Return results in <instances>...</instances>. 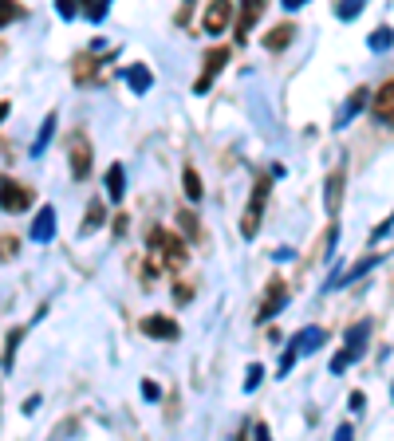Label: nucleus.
Listing matches in <instances>:
<instances>
[{
	"label": "nucleus",
	"instance_id": "17",
	"mask_svg": "<svg viewBox=\"0 0 394 441\" xmlns=\"http://www.w3.org/2000/svg\"><path fill=\"white\" fill-rule=\"evenodd\" d=\"M256 16H260V0H249V4L241 8V20H236V40H245V32L256 24Z\"/></svg>",
	"mask_w": 394,
	"mask_h": 441
},
{
	"label": "nucleus",
	"instance_id": "5",
	"mask_svg": "<svg viewBox=\"0 0 394 441\" xmlns=\"http://www.w3.org/2000/svg\"><path fill=\"white\" fill-rule=\"evenodd\" d=\"M229 63V47H213L209 55H205V67H201V75H197V83H193V91L205 94L209 87H213V79H217V71Z\"/></svg>",
	"mask_w": 394,
	"mask_h": 441
},
{
	"label": "nucleus",
	"instance_id": "16",
	"mask_svg": "<svg viewBox=\"0 0 394 441\" xmlns=\"http://www.w3.org/2000/svg\"><path fill=\"white\" fill-rule=\"evenodd\" d=\"M292 36H296V32H292V24H280V28H272L264 36V47H268V51H280V47L292 44Z\"/></svg>",
	"mask_w": 394,
	"mask_h": 441
},
{
	"label": "nucleus",
	"instance_id": "18",
	"mask_svg": "<svg viewBox=\"0 0 394 441\" xmlns=\"http://www.w3.org/2000/svg\"><path fill=\"white\" fill-rule=\"evenodd\" d=\"M367 103H371V91H367V87H359V91H351V103H347V110L339 114V126H343L347 118H355V114H359V110L367 107Z\"/></svg>",
	"mask_w": 394,
	"mask_h": 441
},
{
	"label": "nucleus",
	"instance_id": "6",
	"mask_svg": "<svg viewBox=\"0 0 394 441\" xmlns=\"http://www.w3.org/2000/svg\"><path fill=\"white\" fill-rule=\"evenodd\" d=\"M233 20V4L229 0H213V4H205L201 12V28L209 32V36H217V32H225V24Z\"/></svg>",
	"mask_w": 394,
	"mask_h": 441
},
{
	"label": "nucleus",
	"instance_id": "21",
	"mask_svg": "<svg viewBox=\"0 0 394 441\" xmlns=\"http://www.w3.org/2000/svg\"><path fill=\"white\" fill-rule=\"evenodd\" d=\"M378 260H382V256H367V260H359V264H355V268H351V272H347V276H343V280H339V288H347V284H351V280H359L362 272H371V268H375Z\"/></svg>",
	"mask_w": 394,
	"mask_h": 441
},
{
	"label": "nucleus",
	"instance_id": "7",
	"mask_svg": "<svg viewBox=\"0 0 394 441\" xmlns=\"http://www.w3.org/2000/svg\"><path fill=\"white\" fill-rule=\"evenodd\" d=\"M142 335H150V339H177L182 327L173 323L170 315H146L142 319Z\"/></svg>",
	"mask_w": 394,
	"mask_h": 441
},
{
	"label": "nucleus",
	"instance_id": "13",
	"mask_svg": "<svg viewBox=\"0 0 394 441\" xmlns=\"http://www.w3.org/2000/svg\"><path fill=\"white\" fill-rule=\"evenodd\" d=\"M339 201H343V170H335L328 177V186H323V205H328V213H339Z\"/></svg>",
	"mask_w": 394,
	"mask_h": 441
},
{
	"label": "nucleus",
	"instance_id": "39",
	"mask_svg": "<svg viewBox=\"0 0 394 441\" xmlns=\"http://www.w3.org/2000/svg\"><path fill=\"white\" fill-rule=\"evenodd\" d=\"M4 118H8V103H0V123H4Z\"/></svg>",
	"mask_w": 394,
	"mask_h": 441
},
{
	"label": "nucleus",
	"instance_id": "37",
	"mask_svg": "<svg viewBox=\"0 0 394 441\" xmlns=\"http://www.w3.org/2000/svg\"><path fill=\"white\" fill-rule=\"evenodd\" d=\"M351 410H367V398H362V394H359V390L351 394Z\"/></svg>",
	"mask_w": 394,
	"mask_h": 441
},
{
	"label": "nucleus",
	"instance_id": "19",
	"mask_svg": "<svg viewBox=\"0 0 394 441\" xmlns=\"http://www.w3.org/2000/svg\"><path fill=\"white\" fill-rule=\"evenodd\" d=\"M182 186H186V197H189V201H201V197H205L201 177H197V170H189V166H186V173H182Z\"/></svg>",
	"mask_w": 394,
	"mask_h": 441
},
{
	"label": "nucleus",
	"instance_id": "36",
	"mask_svg": "<svg viewBox=\"0 0 394 441\" xmlns=\"http://www.w3.org/2000/svg\"><path fill=\"white\" fill-rule=\"evenodd\" d=\"M391 229H394V217H391V220H382V225L375 229V240H382V236H391Z\"/></svg>",
	"mask_w": 394,
	"mask_h": 441
},
{
	"label": "nucleus",
	"instance_id": "34",
	"mask_svg": "<svg viewBox=\"0 0 394 441\" xmlns=\"http://www.w3.org/2000/svg\"><path fill=\"white\" fill-rule=\"evenodd\" d=\"M252 441H272V433H268V425H264V422L252 425Z\"/></svg>",
	"mask_w": 394,
	"mask_h": 441
},
{
	"label": "nucleus",
	"instance_id": "29",
	"mask_svg": "<svg viewBox=\"0 0 394 441\" xmlns=\"http://www.w3.org/2000/svg\"><path fill=\"white\" fill-rule=\"evenodd\" d=\"M351 362H355V355H351V351H339V355L331 359V375H343V370L351 366Z\"/></svg>",
	"mask_w": 394,
	"mask_h": 441
},
{
	"label": "nucleus",
	"instance_id": "28",
	"mask_svg": "<svg viewBox=\"0 0 394 441\" xmlns=\"http://www.w3.org/2000/svg\"><path fill=\"white\" fill-rule=\"evenodd\" d=\"M16 252H20V240L16 236H0V260H12Z\"/></svg>",
	"mask_w": 394,
	"mask_h": 441
},
{
	"label": "nucleus",
	"instance_id": "24",
	"mask_svg": "<svg viewBox=\"0 0 394 441\" xmlns=\"http://www.w3.org/2000/svg\"><path fill=\"white\" fill-rule=\"evenodd\" d=\"M99 225H103V205L91 201V209H87V220H83V233H95Z\"/></svg>",
	"mask_w": 394,
	"mask_h": 441
},
{
	"label": "nucleus",
	"instance_id": "30",
	"mask_svg": "<svg viewBox=\"0 0 394 441\" xmlns=\"http://www.w3.org/2000/svg\"><path fill=\"white\" fill-rule=\"evenodd\" d=\"M177 220H182V229H186V236H197V217H193V213H177Z\"/></svg>",
	"mask_w": 394,
	"mask_h": 441
},
{
	"label": "nucleus",
	"instance_id": "35",
	"mask_svg": "<svg viewBox=\"0 0 394 441\" xmlns=\"http://www.w3.org/2000/svg\"><path fill=\"white\" fill-rule=\"evenodd\" d=\"M335 441H355V429H351V425H339V429H335Z\"/></svg>",
	"mask_w": 394,
	"mask_h": 441
},
{
	"label": "nucleus",
	"instance_id": "14",
	"mask_svg": "<svg viewBox=\"0 0 394 441\" xmlns=\"http://www.w3.org/2000/svg\"><path fill=\"white\" fill-rule=\"evenodd\" d=\"M107 193H110V201H123L126 197V170L119 162H110V170H107Z\"/></svg>",
	"mask_w": 394,
	"mask_h": 441
},
{
	"label": "nucleus",
	"instance_id": "4",
	"mask_svg": "<svg viewBox=\"0 0 394 441\" xmlns=\"http://www.w3.org/2000/svg\"><path fill=\"white\" fill-rule=\"evenodd\" d=\"M32 205V189L20 186L16 177H0V209L4 213H24Z\"/></svg>",
	"mask_w": 394,
	"mask_h": 441
},
{
	"label": "nucleus",
	"instance_id": "2",
	"mask_svg": "<svg viewBox=\"0 0 394 441\" xmlns=\"http://www.w3.org/2000/svg\"><path fill=\"white\" fill-rule=\"evenodd\" d=\"M323 343H328V331H323V327L296 331V335L288 339V351H284V359H280V375H288V370H292V362H296L299 355H312V351H319Z\"/></svg>",
	"mask_w": 394,
	"mask_h": 441
},
{
	"label": "nucleus",
	"instance_id": "32",
	"mask_svg": "<svg viewBox=\"0 0 394 441\" xmlns=\"http://www.w3.org/2000/svg\"><path fill=\"white\" fill-rule=\"evenodd\" d=\"M20 343V331H8V351H4V366H12V351Z\"/></svg>",
	"mask_w": 394,
	"mask_h": 441
},
{
	"label": "nucleus",
	"instance_id": "22",
	"mask_svg": "<svg viewBox=\"0 0 394 441\" xmlns=\"http://www.w3.org/2000/svg\"><path fill=\"white\" fill-rule=\"evenodd\" d=\"M51 134H56V114H47V118H44V126H40V138H36V146H32V154H40Z\"/></svg>",
	"mask_w": 394,
	"mask_h": 441
},
{
	"label": "nucleus",
	"instance_id": "23",
	"mask_svg": "<svg viewBox=\"0 0 394 441\" xmlns=\"http://www.w3.org/2000/svg\"><path fill=\"white\" fill-rule=\"evenodd\" d=\"M107 12H110V8H107V0H87V8H83V16H87L91 24H99V20H103Z\"/></svg>",
	"mask_w": 394,
	"mask_h": 441
},
{
	"label": "nucleus",
	"instance_id": "25",
	"mask_svg": "<svg viewBox=\"0 0 394 441\" xmlns=\"http://www.w3.org/2000/svg\"><path fill=\"white\" fill-rule=\"evenodd\" d=\"M260 378H264V366H260V362H252L249 370H245V390H256V386H260Z\"/></svg>",
	"mask_w": 394,
	"mask_h": 441
},
{
	"label": "nucleus",
	"instance_id": "10",
	"mask_svg": "<svg viewBox=\"0 0 394 441\" xmlns=\"http://www.w3.org/2000/svg\"><path fill=\"white\" fill-rule=\"evenodd\" d=\"M371 110L378 123H394V83H382L378 94H371Z\"/></svg>",
	"mask_w": 394,
	"mask_h": 441
},
{
	"label": "nucleus",
	"instance_id": "33",
	"mask_svg": "<svg viewBox=\"0 0 394 441\" xmlns=\"http://www.w3.org/2000/svg\"><path fill=\"white\" fill-rule=\"evenodd\" d=\"M60 16H63V20H75V16H79V8L71 4V0H60Z\"/></svg>",
	"mask_w": 394,
	"mask_h": 441
},
{
	"label": "nucleus",
	"instance_id": "20",
	"mask_svg": "<svg viewBox=\"0 0 394 441\" xmlns=\"http://www.w3.org/2000/svg\"><path fill=\"white\" fill-rule=\"evenodd\" d=\"M367 44H371V51H391V47H394V32L391 28H375L371 36H367Z\"/></svg>",
	"mask_w": 394,
	"mask_h": 441
},
{
	"label": "nucleus",
	"instance_id": "11",
	"mask_svg": "<svg viewBox=\"0 0 394 441\" xmlns=\"http://www.w3.org/2000/svg\"><path fill=\"white\" fill-rule=\"evenodd\" d=\"M51 236H56V209L44 205V209L36 213V220H32V240L44 244V240H51Z\"/></svg>",
	"mask_w": 394,
	"mask_h": 441
},
{
	"label": "nucleus",
	"instance_id": "26",
	"mask_svg": "<svg viewBox=\"0 0 394 441\" xmlns=\"http://www.w3.org/2000/svg\"><path fill=\"white\" fill-rule=\"evenodd\" d=\"M20 4H8V0H0V28H4V24H12V20H20Z\"/></svg>",
	"mask_w": 394,
	"mask_h": 441
},
{
	"label": "nucleus",
	"instance_id": "27",
	"mask_svg": "<svg viewBox=\"0 0 394 441\" xmlns=\"http://www.w3.org/2000/svg\"><path fill=\"white\" fill-rule=\"evenodd\" d=\"M335 12H339V20H355V16L362 12V0H343Z\"/></svg>",
	"mask_w": 394,
	"mask_h": 441
},
{
	"label": "nucleus",
	"instance_id": "31",
	"mask_svg": "<svg viewBox=\"0 0 394 441\" xmlns=\"http://www.w3.org/2000/svg\"><path fill=\"white\" fill-rule=\"evenodd\" d=\"M142 398H146V402H158V398H162L158 382H150V378H146V382H142Z\"/></svg>",
	"mask_w": 394,
	"mask_h": 441
},
{
	"label": "nucleus",
	"instance_id": "12",
	"mask_svg": "<svg viewBox=\"0 0 394 441\" xmlns=\"http://www.w3.org/2000/svg\"><path fill=\"white\" fill-rule=\"evenodd\" d=\"M123 75H126V83H130V91H134V94H146L150 87H154V75H150L142 63H134V67H123Z\"/></svg>",
	"mask_w": 394,
	"mask_h": 441
},
{
	"label": "nucleus",
	"instance_id": "1",
	"mask_svg": "<svg viewBox=\"0 0 394 441\" xmlns=\"http://www.w3.org/2000/svg\"><path fill=\"white\" fill-rule=\"evenodd\" d=\"M186 264V240H177L170 229H154L150 233V272L158 268H182Z\"/></svg>",
	"mask_w": 394,
	"mask_h": 441
},
{
	"label": "nucleus",
	"instance_id": "15",
	"mask_svg": "<svg viewBox=\"0 0 394 441\" xmlns=\"http://www.w3.org/2000/svg\"><path fill=\"white\" fill-rule=\"evenodd\" d=\"M367 335H371V327H367V323H351V327H347V346H343V351H351L355 359H362Z\"/></svg>",
	"mask_w": 394,
	"mask_h": 441
},
{
	"label": "nucleus",
	"instance_id": "38",
	"mask_svg": "<svg viewBox=\"0 0 394 441\" xmlns=\"http://www.w3.org/2000/svg\"><path fill=\"white\" fill-rule=\"evenodd\" d=\"M284 4V12H299V8H304V0H280Z\"/></svg>",
	"mask_w": 394,
	"mask_h": 441
},
{
	"label": "nucleus",
	"instance_id": "8",
	"mask_svg": "<svg viewBox=\"0 0 394 441\" xmlns=\"http://www.w3.org/2000/svg\"><path fill=\"white\" fill-rule=\"evenodd\" d=\"M284 303H288V288H284V280H272V284H268V296H264V303H260V315H256V319H260V323H268V319L280 312Z\"/></svg>",
	"mask_w": 394,
	"mask_h": 441
},
{
	"label": "nucleus",
	"instance_id": "3",
	"mask_svg": "<svg viewBox=\"0 0 394 441\" xmlns=\"http://www.w3.org/2000/svg\"><path fill=\"white\" fill-rule=\"evenodd\" d=\"M264 201H268V177L260 173L256 177V186H252V197H249V209H245V217H241V236L252 240V236L260 233V217H264Z\"/></svg>",
	"mask_w": 394,
	"mask_h": 441
},
{
	"label": "nucleus",
	"instance_id": "9",
	"mask_svg": "<svg viewBox=\"0 0 394 441\" xmlns=\"http://www.w3.org/2000/svg\"><path fill=\"white\" fill-rule=\"evenodd\" d=\"M71 173H75L79 181L91 173V142L83 138V134H75V142H71Z\"/></svg>",
	"mask_w": 394,
	"mask_h": 441
}]
</instances>
